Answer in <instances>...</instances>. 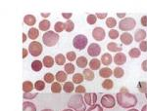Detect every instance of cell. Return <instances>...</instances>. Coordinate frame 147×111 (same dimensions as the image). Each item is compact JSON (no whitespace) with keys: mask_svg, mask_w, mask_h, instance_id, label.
Here are the masks:
<instances>
[{"mask_svg":"<svg viewBox=\"0 0 147 111\" xmlns=\"http://www.w3.org/2000/svg\"><path fill=\"white\" fill-rule=\"evenodd\" d=\"M24 23L27 25H28V27H32L36 23V18L34 15H26L24 17Z\"/></svg>","mask_w":147,"mask_h":111,"instance_id":"16","label":"cell"},{"mask_svg":"<svg viewBox=\"0 0 147 111\" xmlns=\"http://www.w3.org/2000/svg\"><path fill=\"white\" fill-rule=\"evenodd\" d=\"M42 45L37 41H32V43L28 45V53L32 56H38L42 53Z\"/></svg>","mask_w":147,"mask_h":111,"instance_id":"7","label":"cell"},{"mask_svg":"<svg viewBox=\"0 0 147 111\" xmlns=\"http://www.w3.org/2000/svg\"><path fill=\"white\" fill-rule=\"evenodd\" d=\"M141 68H142V70H143V71L147 72V58H146L145 60L142 61V63H141Z\"/></svg>","mask_w":147,"mask_h":111,"instance_id":"52","label":"cell"},{"mask_svg":"<svg viewBox=\"0 0 147 111\" xmlns=\"http://www.w3.org/2000/svg\"><path fill=\"white\" fill-rule=\"evenodd\" d=\"M127 111H139V110H137V109H136V108H131V109H129Z\"/></svg>","mask_w":147,"mask_h":111,"instance_id":"59","label":"cell"},{"mask_svg":"<svg viewBox=\"0 0 147 111\" xmlns=\"http://www.w3.org/2000/svg\"><path fill=\"white\" fill-rule=\"evenodd\" d=\"M86 65H88V60H87V58H85V56H79V58H77V66L78 67L85 69Z\"/></svg>","mask_w":147,"mask_h":111,"instance_id":"20","label":"cell"},{"mask_svg":"<svg viewBox=\"0 0 147 111\" xmlns=\"http://www.w3.org/2000/svg\"><path fill=\"white\" fill-rule=\"evenodd\" d=\"M118 25H119L118 27H119L121 30L127 32V31H129V30H132L136 27V22L134 18H125V19H123V20H121Z\"/></svg>","mask_w":147,"mask_h":111,"instance_id":"4","label":"cell"},{"mask_svg":"<svg viewBox=\"0 0 147 111\" xmlns=\"http://www.w3.org/2000/svg\"><path fill=\"white\" fill-rule=\"evenodd\" d=\"M64 70H65V72L67 73V74L70 75V74H73V73L75 72L76 67L72 62H69V63H67V64H65V66H64Z\"/></svg>","mask_w":147,"mask_h":111,"instance_id":"34","label":"cell"},{"mask_svg":"<svg viewBox=\"0 0 147 111\" xmlns=\"http://www.w3.org/2000/svg\"><path fill=\"white\" fill-rule=\"evenodd\" d=\"M59 39H60V36H59L58 33L54 31H49L45 32L43 35H42V41H43V44L47 47H53L58 43Z\"/></svg>","mask_w":147,"mask_h":111,"instance_id":"3","label":"cell"},{"mask_svg":"<svg viewBox=\"0 0 147 111\" xmlns=\"http://www.w3.org/2000/svg\"><path fill=\"white\" fill-rule=\"evenodd\" d=\"M113 60H114V62H115V64L123 65L127 62V56H125L124 53H122V52H121V53H117L116 56H114Z\"/></svg>","mask_w":147,"mask_h":111,"instance_id":"11","label":"cell"},{"mask_svg":"<svg viewBox=\"0 0 147 111\" xmlns=\"http://www.w3.org/2000/svg\"><path fill=\"white\" fill-rule=\"evenodd\" d=\"M37 93H24L23 98L25 100H34V98H36Z\"/></svg>","mask_w":147,"mask_h":111,"instance_id":"45","label":"cell"},{"mask_svg":"<svg viewBox=\"0 0 147 111\" xmlns=\"http://www.w3.org/2000/svg\"><path fill=\"white\" fill-rule=\"evenodd\" d=\"M116 100H117V103L121 107L127 108V109L134 107L138 102L136 94H130L129 92H119V93H117Z\"/></svg>","mask_w":147,"mask_h":111,"instance_id":"1","label":"cell"},{"mask_svg":"<svg viewBox=\"0 0 147 111\" xmlns=\"http://www.w3.org/2000/svg\"><path fill=\"white\" fill-rule=\"evenodd\" d=\"M112 61H113V58L110 54L105 53V54H103V56H101V63L105 65V66L110 65L111 63H112Z\"/></svg>","mask_w":147,"mask_h":111,"instance_id":"17","label":"cell"},{"mask_svg":"<svg viewBox=\"0 0 147 111\" xmlns=\"http://www.w3.org/2000/svg\"><path fill=\"white\" fill-rule=\"evenodd\" d=\"M117 25H118V23H117V21H116L115 18L110 17V18H107V20H106V25H107L108 27L113 28V27H115Z\"/></svg>","mask_w":147,"mask_h":111,"instance_id":"40","label":"cell"},{"mask_svg":"<svg viewBox=\"0 0 147 111\" xmlns=\"http://www.w3.org/2000/svg\"><path fill=\"white\" fill-rule=\"evenodd\" d=\"M67 73L65 71H58L56 73L55 75V79L57 80V82H59V83H65L66 80H67Z\"/></svg>","mask_w":147,"mask_h":111,"instance_id":"23","label":"cell"},{"mask_svg":"<svg viewBox=\"0 0 147 111\" xmlns=\"http://www.w3.org/2000/svg\"><path fill=\"white\" fill-rule=\"evenodd\" d=\"M38 36H39V30L37 29V28H35V27L30 28V30H28V38L30 40H36L38 38Z\"/></svg>","mask_w":147,"mask_h":111,"instance_id":"19","label":"cell"},{"mask_svg":"<svg viewBox=\"0 0 147 111\" xmlns=\"http://www.w3.org/2000/svg\"><path fill=\"white\" fill-rule=\"evenodd\" d=\"M113 75V70L109 67H103L99 71V76L102 78H105V79H109Z\"/></svg>","mask_w":147,"mask_h":111,"instance_id":"14","label":"cell"},{"mask_svg":"<svg viewBox=\"0 0 147 111\" xmlns=\"http://www.w3.org/2000/svg\"><path fill=\"white\" fill-rule=\"evenodd\" d=\"M34 89L37 92H41L45 89V82L42 81V80H37L34 83Z\"/></svg>","mask_w":147,"mask_h":111,"instance_id":"33","label":"cell"},{"mask_svg":"<svg viewBox=\"0 0 147 111\" xmlns=\"http://www.w3.org/2000/svg\"><path fill=\"white\" fill-rule=\"evenodd\" d=\"M107 49L110 52H112V53H121L123 50L122 47L119 46V45L117 43H115V42H110V43H108Z\"/></svg>","mask_w":147,"mask_h":111,"instance_id":"15","label":"cell"},{"mask_svg":"<svg viewBox=\"0 0 147 111\" xmlns=\"http://www.w3.org/2000/svg\"><path fill=\"white\" fill-rule=\"evenodd\" d=\"M42 62H43V65L47 68H51L52 66L54 65V62H55V60H53V58L50 56H46L43 58V60H42Z\"/></svg>","mask_w":147,"mask_h":111,"instance_id":"24","label":"cell"},{"mask_svg":"<svg viewBox=\"0 0 147 111\" xmlns=\"http://www.w3.org/2000/svg\"><path fill=\"white\" fill-rule=\"evenodd\" d=\"M137 89L142 94H145L147 96V83L146 82H139L137 84Z\"/></svg>","mask_w":147,"mask_h":111,"instance_id":"39","label":"cell"},{"mask_svg":"<svg viewBox=\"0 0 147 111\" xmlns=\"http://www.w3.org/2000/svg\"><path fill=\"white\" fill-rule=\"evenodd\" d=\"M117 17L118 18H121L123 20V18L125 17V13H117Z\"/></svg>","mask_w":147,"mask_h":111,"instance_id":"55","label":"cell"},{"mask_svg":"<svg viewBox=\"0 0 147 111\" xmlns=\"http://www.w3.org/2000/svg\"><path fill=\"white\" fill-rule=\"evenodd\" d=\"M75 28V23H74L73 21L69 20L65 23V30L67 32H72Z\"/></svg>","mask_w":147,"mask_h":111,"instance_id":"41","label":"cell"},{"mask_svg":"<svg viewBox=\"0 0 147 111\" xmlns=\"http://www.w3.org/2000/svg\"><path fill=\"white\" fill-rule=\"evenodd\" d=\"M62 111H73V109H71V108H68V109H64Z\"/></svg>","mask_w":147,"mask_h":111,"instance_id":"60","label":"cell"},{"mask_svg":"<svg viewBox=\"0 0 147 111\" xmlns=\"http://www.w3.org/2000/svg\"><path fill=\"white\" fill-rule=\"evenodd\" d=\"M96 21H97V17L95 15H93V14H89V15L87 16V18H86L87 23H88V25H95Z\"/></svg>","mask_w":147,"mask_h":111,"instance_id":"42","label":"cell"},{"mask_svg":"<svg viewBox=\"0 0 147 111\" xmlns=\"http://www.w3.org/2000/svg\"><path fill=\"white\" fill-rule=\"evenodd\" d=\"M120 39H121V41H122V43L125 45H130L134 42V37H132V35L129 33V32L122 33V35L120 36Z\"/></svg>","mask_w":147,"mask_h":111,"instance_id":"12","label":"cell"},{"mask_svg":"<svg viewBox=\"0 0 147 111\" xmlns=\"http://www.w3.org/2000/svg\"><path fill=\"white\" fill-rule=\"evenodd\" d=\"M95 16L99 20H104L105 18H107V13H96Z\"/></svg>","mask_w":147,"mask_h":111,"instance_id":"49","label":"cell"},{"mask_svg":"<svg viewBox=\"0 0 147 111\" xmlns=\"http://www.w3.org/2000/svg\"><path fill=\"white\" fill-rule=\"evenodd\" d=\"M55 62L57 65H64L66 63V60H67V58H66V56H64L63 54H58L56 56H55Z\"/></svg>","mask_w":147,"mask_h":111,"instance_id":"28","label":"cell"},{"mask_svg":"<svg viewBox=\"0 0 147 111\" xmlns=\"http://www.w3.org/2000/svg\"><path fill=\"white\" fill-rule=\"evenodd\" d=\"M63 90V87L61 86V84L59 82H54L51 85V92L53 94H59L61 93V91Z\"/></svg>","mask_w":147,"mask_h":111,"instance_id":"30","label":"cell"},{"mask_svg":"<svg viewBox=\"0 0 147 111\" xmlns=\"http://www.w3.org/2000/svg\"><path fill=\"white\" fill-rule=\"evenodd\" d=\"M75 92L76 94H85L86 93V89H85L84 86H82V85H79V86H77V88L75 89Z\"/></svg>","mask_w":147,"mask_h":111,"instance_id":"47","label":"cell"},{"mask_svg":"<svg viewBox=\"0 0 147 111\" xmlns=\"http://www.w3.org/2000/svg\"><path fill=\"white\" fill-rule=\"evenodd\" d=\"M50 27H51V23L49 22L48 20H42L38 25L39 30H42V31H44V32L49 31L48 29L50 28Z\"/></svg>","mask_w":147,"mask_h":111,"instance_id":"22","label":"cell"},{"mask_svg":"<svg viewBox=\"0 0 147 111\" xmlns=\"http://www.w3.org/2000/svg\"><path fill=\"white\" fill-rule=\"evenodd\" d=\"M88 65H89V68H90L92 71H93V70H98L101 65V60H99L98 58H94L88 62Z\"/></svg>","mask_w":147,"mask_h":111,"instance_id":"18","label":"cell"},{"mask_svg":"<svg viewBox=\"0 0 147 111\" xmlns=\"http://www.w3.org/2000/svg\"><path fill=\"white\" fill-rule=\"evenodd\" d=\"M68 107L75 111H86V103L84 102V96L79 94L72 96L68 102Z\"/></svg>","mask_w":147,"mask_h":111,"instance_id":"2","label":"cell"},{"mask_svg":"<svg viewBox=\"0 0 147 111\" xmlns=\"http://www.w3.org/2000/svg\"><path fill=\"white\" fill-rule=\"evenodd\" d=\"M54 30L57 33H61L63 30H65V23L62 22H57L54 25Z\"/></svg>","mask_w":147,"mask_h":111,"instance_id":"36","label":"cell"},{"mask_svg":"<svg viewBox=\"0 0 147 111\" xmlns=\"http://www.w3.org/2000/svg\"><path fill=\"white\" fill-rule=\"evenodd\" d=\"M129 55L131 58H137L141 56V51L139 48H132L129 51Z\"/></svg>","mask_w":147,"mask_h":111,"instance_id":"29","label":"cell"},{"mask_svg":"<svg viewBox=\"0 0 147 111\" xmlns=\"http://www.w3.org/2000/svg\"><path fill=\"white\" fill-rule=\"evenodd\" d=\"M106 32L104 30V28L102 27H95L92 30V37L94 38L95 41H102L105 39Z\"/></svg>","mask_w":147,"mask_h":111,"instance_id":"8","label":"cell"},{"mask_svg":"<svg viewBox=\"0 0 147 111\" xmlns=\"http://www.w3.org/2000/svg\"><path fill=\"white\" fill-rule=\"evenodd\" d=\"M34 88V85L30 81H25L23 83V91L24 93H32V89Z\"/></svg>","mask_w":147,"mask_h":111,"instance_id":"26","label":"cell"},{"mask_svg":"<svg viewBox=\"0 0 147 111\" xmlns=\"http://www.w3.org/2000/svg\"><path fill=\"white\" fill-rule=\"evenodd\" d=\"M84 102L87 105L92 106L94 104H96L97 101V94L95 93H85L84 96Z\"/></svg>","mask_w":147,"mask_h":111,"instance_id":"10","label":"cell"},{"mask_svg":"<svg viewBox=\"0 0 147 111\" xmlns=\"http://www.w3.org/2000/svg\"><path fill=\"white\" fill-rule=\"evenodd\" d=\"M43 79H44V82H45V83H47V84L54 83V80H56L55 79V76H54V75L52 74V73H50V72L46 73V74L44 75Z\"/></svg>","mask_w":147,"mask_h":111,"instance_id":"38","label":"cell"},{"mask_svg":"<svg viewBox=\"0 0 147 111\" xmlns=\"http://www.w3.org/2000/svg\"><path fill=\"white\" fill-rule=\"evenodd\" d=\"M22 53H23V56H22V58H26L28 56V50H27L26 48H23V50H22Z\"/></svg>","mask_w":147,"mask_h":111,"instance_id":"53","label":"cell"},{"mask_svg":"<svg viewBox=\"0 0 147 111\" xmlns=\"http://www.w3.org/2000/svg\"><path fill=\"white\" fill-rule=\"evenodd\" d=\"M114 87V82L111 79H106L103 81L102 83V88H104L105 90H112Z\"/></svg>","mask_w":147,"mask_h":111,"instance_id":"37","label":"cell"},{"mask_svg":"<svg viewBox=\"0 0 147 111\" xmlns=\"http://www.w3.org/2000/svg\"><path fill=\"white\" fill-rule=\"evenodd\" d=\"M41 111H53L52 109H43V110H41Z\"/></svg>","mask_w":147,"mask_h":111,"instance_id":"61","label":"cell"},{"mask_svg":"<svg viewBox=\"0 0 147 111\" xmlns=\"http://www.w3.org/2000/svg\"><path fill=\"white\" fill-rule=\"evenodd\" d=\"M101 53V47L97 43H91L87 48V54L90 56H98Z\"/></svg>","mask_w":147,"mask_h":111,"instance_id":"9","label":"cell"},{"mask_svg":"<svg viewBox=\"0 0 147 111\" xmlns=\"http://www.w3.org/2000/svg\"><path fill=\"white\" fill-rule=\"evenodd\" d=\"M120 92H129V91H127V88H122V89H121V91Z\"/></svg>","mask_w":147,"mask_h":111,"instance_id":"58","label":"cell"},{"mask_svg":"<svg viewBox=\"0 0 147 111\" xmlns=\"http://www.w3.org/2000/svg\"><path fill=\"white\" fill-rule=\"evenodd\" d=\"M113 75L116 78H118V79L122 78L125 75V70L123 69L122 67H116L115 69L113 70Z\"/></svg>","mask_w":147,"mask_h":111,"instance_id":"35","label":"cell"},{"mask_svg":"<svg viewBox=\"0 0 147 111\" xmlns=\"http://www.w3.org/2000/svg\"><path fill=\"white\" fill-rule=\"evenodd\" d=\"M141 111H147V105H144L143 107L141 108Z\"/></svg>","mask_w":147,"mask_h":111,"instance_id":"57","label":"cell"},{"mask_svg":"<svg viewBox=\"0 0 147 111\" xmlns=\"http://www.w3.org/2000/svg\"><path fill=\"white\" fill-rule=\"evenodd\" d=\"M108 36L110 39L112 40H116L118 37H120V34H119V31L116 29H111L110 31L108 32Z\"/></svg>","mask_w":147,"mask_h":111,"instance_id":"43","label":"cell"},{"mask_svg":"<svg viewBox=\"0 0 147 111\" xmlns=\"http://www.w3.org/2000/svg\"><path fill=\"white\" fill-rule=\"evenodd\" d=\"M140 22H141V25H143V27H147V16H142Z\"/></svg>","mask_w":147,"mask_h":111,"instance_id":"51","label":"cell"},{"mask_svg":"<svg viewBox=\"0 0 147 111\" xmlns=\"http://www.w3.org/2000/svg\"><path fill=\"white\" fill-rule=\"evenodd\" d=\"M66 58H67V60L70 61V62H72V61L76 60H77V55H76L75 52H68L67 54H66Z\"/></svg>","mask_w":147,"mask_h":111,"instance_id":"44","label":"cell"},{"mask_svg":"<svg viewBox=\"0 0 147 111\" xmlns=\"http://www.w3.org/2000/svg\"><path fill=\"white\" fill-rule=\"evenodd\" d=\"M72 16H73V14H72V13H62V17H63L64 19H66L67 21L71 20Z\"/></svg>","mask_w":147,"mask_h":111,"instance_id":"50","label":"cell"},{"mask_svg":"<svg viewBox=\"0 0 147 111\" xmlns=\"http://www.w3.org/2000/svg\"><path fill=\"white\" fill-rule=\"evenodd\" d=\"M63 90H64V92H66V93H68V94L72 93V92L75 91L74 83L73 82H65V84H64V86H63Z\"/></svg>","mask_w":147,"mask_h":111,"instance_id":"31","label":"cell"},{"mask_svg":"<svg viewBox=\"0 0 147 111\" xmlns=\"http://www.w3.org/2000/svg\"><path fill=\"white\" fill-rule=\"evenodd\" d=\"M82 75H84V79L86 80V81H92V80H94V77H95L94 72L92 71L90 68H85L84 70V72H82Z\"/></svg>","mask_w":147,"mask_h":111,"instance_id":"21","label":"cell"},{"mask_svg":"<svg viewBox=\"0 0 147 111\" xmlns=\"http://www.w3.org/2000/svg\"><path fill=\"white\" fill-rule=\"evenodd\" d=\"M43 66H44L43 62H42V61H40V60H34L32 62V69L34 70V72L40 71V70L42 69V67H43Z\"/></svg>","mask_w":147,"mask_h":111,"instance_id":"25","label":"cell"},{"mask_svg":"<svg viewBox=\"0 0 147 111\" xmlns=\"http://www.w3.org/2000/svg\"><path fill=\"white\" fill-rule=\"evenodd\" d=\"M86 111H104V110H103V107H102L100 104H94L90 106L89 108H87Z\"/></svg>","mask_w":147,"mask_h":111,"instance_id":"46","label":"cell"},{"mask_svg":"<svg viewBox=\"0 0 147 111\" xmlns=\"http://www.w3.org/2000/svg\"><path fill=\"white\" fill-rule=\"evenodd\" d=\"M139 50L141 52H147V41H142L139 43Z\"/></svg>","mask_w":147,"mask_h":111,"instance_id":"48","label":"cell"},{"mask_svg":"<svg viewBox=\"0 0 147 111\" xmlns=\"http://www.w3.org/2000/svg\"><path fill=\"white\" fill-rule=\"evenodd\" d=\"M72 80H73L74 84H80L84 80V75L80 74V73H76V74H74Z\"/></svg>","mask_w":147,"mask_h":111,"instance_id":"32","label":"cell"},{"mask_svg":"<svg viewBox=\"0 0 147 111\" xmlns=\"http://www.w3.org/2000/svg\"><path fill=\"white\" fill-rule=\"evenodd\" d=\"M22 42H23V43H25V42L26 41H27V38H28V36H27V35H26L25 33H22Z\"/></svg>","mask_w":147,"mask_h":111,"instance_id":"56","label":"cell"},{"mask_svg":"<svg viewBox=\"0 0 147 111\" xmlns=\"http://www.w3.org/2000/svg\"><path fill=\"white\" fill-rule=\"evenodd\" d=\"M40 15H41L42 18H48V17H50L51 14L50 13H41Z\"/></svg>","mask_w":147,"mask_h":111,"instance_id":"54","label":"cell"},{"mask_svg":"<svg viewBox=\"0 0 147 111\" xmlns=\"http://www.w3.org/2000/svg\"><path fill=\"white\" fill-rule=\"evenodd\" d=\"M23 111H36V106L30 101L23 102Z\"/></svg>","mask_w":147,"mask_h":111,"instance_id":"27","label":"cell"},{"mask_svg":"<svg viewBox=\"0 0 147 111\" xmlns=\"http://www.w3.org/2000/svg\"><path fill=\"white\" fill-rule=\"evenodd\" d=\"M87 44H88V39H87V37L85 35L79 34L74 37L73 39V46L80 51L84 50L86 48Z\"/></svg>","mask_w":147,"mask_h":111,"instance_id":"5","label":"cell"},{"mask_svg":"<svg viewBox=\"0 0 147 111\" xmlns=\"http://www.w3.org/2000/svg\"><path fill=\"white\" fill-rule=\"evenodd\" d=\"M116 105V98H114V96L112 94H104L101 98V106L102 107L108 108H114Z\"/></svg>","mask_w":147,"mask_h":111,"instance_id":"6","label":"cell"},{"mask_svg":"<svg viewBox=\"0 0 147 111\" xmlns=\"http://www.w3.org/2000/svg\"><path fill=\"white\" fill-rule=\"evenodd\" d=\"M146 38V31L144 29H137L134 33V41L136 42H142L144 41V39Z\"/></svg>","mask_w":147,"mask_h":111,"instance_id":"13","label":"cell"}]
</instances>
